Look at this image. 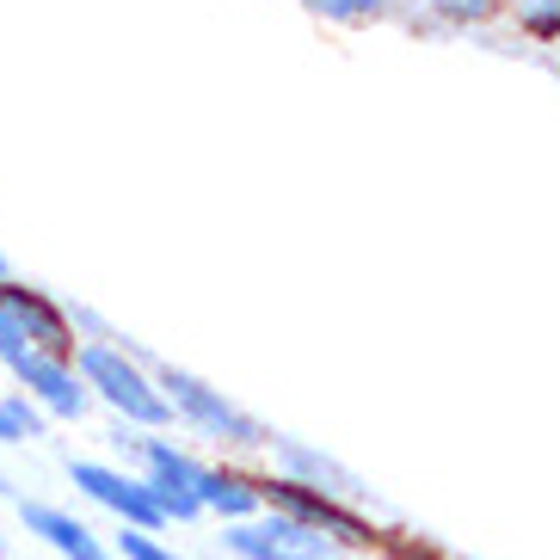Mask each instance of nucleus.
Here are the masks:
<instances>
[{"instance_id":"2eb2a0df","label":"nucleus","mask_w":560,"mask_h":560,"mask_svg":"<svg viewBox=\"0 0 560 560\" xmlns=\"http://www.w3.org/2000/svg\"><path fill=\"white\" fill-rule=\"evenodd\" d=\"M376 548H388L395 560H456L438 536H419V529H382Z\"/></svg>"},{"instance_id":"4be33fe9","label":"nucleus","mask_w":560,"mask_h":560,"mask_svg":"<svg viewBox=\"0 0 560 560\" xmlns=\"http://www.w3.org/2000/svg\"><path fill=\"white\" fill-rule=\"evenodd\" d=\"M456 560H487V555H456Z\"/></svg>"},{"instance_id":"f8f14e48","label":"nucleus","mask_w":560,"mask_h":560,"mask_svg":"<svg viewBox=\"0 0 560 560\" xmlns=\"http://www.w3.org/2000/svg\"><path fill=\"white\" fill-rule=\"evenodd\" d=\"M499 7H505V0H419L412 32H468V25L499 19Z\"/></svg>"},{"instance_id":"f257e3e1","label":"nucleus","mask_w":560,"mask_h":560,"mask_svg":"<svg viewBox=\"0 0 560 560\" xmlns=\"http://www.w3.org/2000/svg\"><path fill=\"white\" fill-rule=\"evenodd\" d=\"M74 370H81L93 407H105L124 431H173V412H166L161 388H154V358L136 339H124V332L81 339Z\"/></svg>"},{"instance_id":"7ed1b4c3","label":"nucleus","mask_w":560,"mask_h":560,"mask_svg":"<svg viewBox=\"0 0 560 560\" xmlns=\"http://www.w3.org/2000/svg\"><path fill=\"white\" fill-rule=\"evenodd\" d=\"M112 444L124 450V462H130L136 475L149 480L154 505H161L166 529L173 524H198L203 505H198V480L203 468H210V456H198L191 444H179L173 431H112Z\"/></svg>"},{"instance_id":"39448f33","label":"nucleus","mask_w":560,"mask_h":560,"mask_svg":"<svg viewBox=\"0 0 560 560\" xmlns=\"http://www.w3.org/2000/svg\"><path fill=\"white\" fill-rule=\"evenodd\" d=\"M68 487H74L93 511H105L117 529H154V536L166 529L161 505H154V493H149V480L136 475L130 462L74 456V462H68Z\"/></svg>"},{"instance_id":"1a4fd4ad","label":"nucleus","mask_w":560,"mask_h":560,"mask_svg":"<svg viewBox=\"0 0 560 560\" xmlns=\"http://www.w3.org/2000/svg\"><path fill=\"white\" fill-rule=\"evenodd\" d=\"M19 524L25 536L50 548L56 560H117L112 536H100L93 517H81L74 505H56V499H19Z\"/></svg>"},{"instance_id":"f3484780","label":"nucleus","mask_w":560,"mask_h":560,"mask_svg":"<svg viewBox=\"0 0 560 560\" xmlns=\"http://www.w3.org/2000/svg\"><path fill=\"white\" fill-rule=\"evenodd\" d=\"M517 25L536 44H560V0H517Z\"/></svg>"},{"instance_id":"9b49d317","label":"nucleus","mask_w":560,"mask_h":560,"mask_svg":"<svg viewBox=\"0 0 560 560\" xmlns=\"http://www.w3.org/2000/svg\"><path fill=\"white\" fill-rule=\"evenodd\" d=\"M198 505H203V517H215L222 529L253 524V517L265 511V475H247L241 462L215 456L210 468H203V480H198Z\"/></svg>"},{"instance_id":"423d86ee","label":"nucleus","mask_w":560,"mask_h":560,"mask_svg":"<svg viewBox=\"0 0 560 560\" xmlns=\"http://www.w3.org/2000/svg\"><path fill=\"white\" fill-rule=\"evenodd\" d=\"M265 511H283V517H296V524L320 529V536H327V542H339L346 555H363V548L382 542V524L370 517V505L314 493V487H296V480H278V475H265Z\"/></svg>"},{"instance_id":"412c9836","label":"nucleus","mask_w":560,"mask_h":560,"mask_svg":"<svg viewBox=\"0 0 560 560\" xmlns=\"http://www.w3.org/2000/svg\"><path fill=\"white\" fill-rule=\"evenodd\" d=\"M0 560H13V542H7V536H0Z\"/></svg>"},{"instance_id":"6e6552de","label":"nucleus","mask_w":560,"mask_h":560,"mask_svg":"<svg viewBox=\"0 0 560 560\" xmlns=\"http://www.w3.org/2000/svg\"><path fill=\"white\" fill-rule=\"evenodd\" d=\"M222 555L229 560H351L339 542H327L320 529L283 517V511H259L253 524L222 529Z\"/></svg>"},{"instance_id":"a211bd4d","label":"nucleus","mask_w":560,"mask_h":560,"mask_svg":"<svg viewBox=\"0 0 560 560\" xmlns=\"http://www.w3.org/2000/svg\"><path fill=\"white\" fill-rule=\"evenodd\" d=\"M19 438H13V419H7V400H0V450H13Z\"/></svg>"},{"instance_id":"aec40b11","label":"nucleus","mask_w":560,"mask_h":560,"mask_svg":"<svg viewBox=\"0 0 560 560\" xmlns=\"http://www.w3.org/2000/svg\"><path fill=\"white\" fill-rule=\"evenodd\" d=\"M7 278H19V271H13V259H7V253H0V283H7Z\"/></svg>"},{"instance_id":"dca6fc26","label":"nucleus","mask_w":560,"mask_h":560,"mask_svg":"<svg viewBox=\"0 0 560 560\" xmlns=\"http://www.w3.org/2000/svg\"><path fill=\"white\" fill-rule=\"evenodd\" d=\"M0 400H7V419H13V438H19V444H37V438H50V419H44L32 400L19 395V388H0Z\"/></svg>"},{"instance_id":"ddd939ff","label":"nucleus","mask_w":560,"mask_h":560,"mask_svg":"<svg viewBox=\"0 0 560 560\" xmlns=\"http://www.w3.org/2000/svg\"><path fill=\"white\" fill-rule=\"evenodd\" d=\"M314 19H327V25H382V19H395L407 0H302Z\"/></svg>"},{"instance_id":"5701e85b","label":"nucleus","mask_w":560,"mask_h":560,"mask_svg":"<svg viewBox=\"0 0 560 560\" xmlns=\"http://www.w3.org/2000/svg\"><path fill=\"white\" fill-rule=\"evenodd\" d=\"M555 68H560V44H555Z\"/></svg>"},{"instance_id":"f03ea898","label":"nucleus","mask_w":560,"mask_h":560,"mask_svg":"<svg viewBox=\"0 0 560 560\" xmlns=\"http://www.w3.org/2000/svg\"><path fill=\"white\" fill-rule=\"evenodd\" d=\"M154 388H161L166 412H173V425H179L185 438H198V444L222 450V462L259 456V450L271 444V425H265V419H253V412L241 407L234 395H222L215 382L191 376V370H179V363L154 358Z\"/></svg>"},{"instance_id":"20e7f679","label":"nucleus","mask_w":560,"mask_h":560,"mask_svg":"<svg viewBox=\"0 0 560 560\" xmlns=\"http://www.w3.org/2000/svg\"><path fill=\"white\" fill-rule=\"evenodd\" d=\"M74 327H68V302H56L50 290H37L25 278L0 283V358L13 351H56V358H74Z\"/></svg>"},{"instance_id":"6ab92c4d","label":"nucleus","mask_w":560,"mask_h":560,"mask_svg":"<svg viewBox=\"0 0 560 560\" xmlns=\"http://www.w3.org/2000/svg\"><path fill=\"white\" fill-rule=\"evenodd\" d=\"M0 499H13V475H7V462H0Z\"/></svg>"},{"instance_id":"4468645a","label":"nucleus","mask_w":560,"mask_h":560,"mask_svg":"<svg viewBox=\"0 0 560 560\" xmlns=\"http://www.w3.org/2000/svg\"><path fill=\"white\" fill-rule=\"evenodd\" d=\"M112 555L117 560H191L166 542V536H154V529H112Z\"/></svg>"},{"instance_id":"9d476101","label":"nucleus","mask_w":560,"mask_h":560,"mask_svg":"<svg viewBox=\"0 0 560 560\" xmlns=\"http://www.w3.org/2000/svg\"><path fill=\"white\" fill-rule=\"evenodd\" d=\"M271 475L278 480H296V487H314V493H332V499H351V505H363V480L351 475L339 456H327L320 444H308V438H283V431H271Z\"/></svg>"},{"instance_id":"0eeeda50","label":"nucleus","mask_w":560,"mask_h":560,"mask_svg":"<svg viewBox=\"0 0 560 560\" xmlns=\"http://www.w3.org/2000/svg\"><path fill=\"white\" fill-rule=\"evenodd\" d=\"M0 370L13 376V388L32 400L50 425H74V419L93 412V395H86L74 358H56V351H13V358H0Z\"/></svg>"}]
</instances>
